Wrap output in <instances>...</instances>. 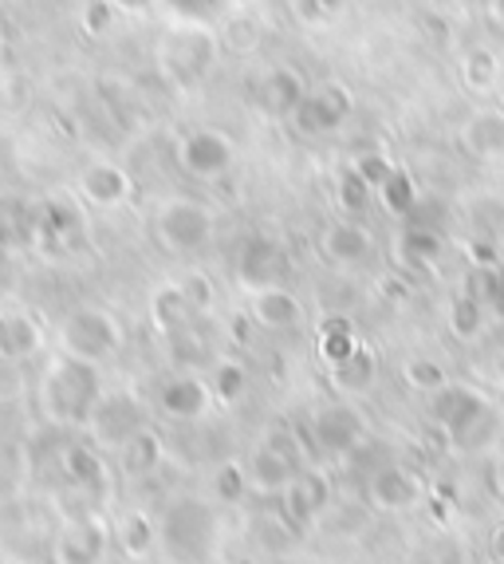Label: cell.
<instances>
[{"label": "cell", "mask_w": 504, "mask_h": 564, "mask_svg": "<svg viewBox=\"0 0 504 564\" xmlns=\"http://www.w3.org/2000/svg\"><path fill=\"white\" fill-rule=\"evenodd\" d=\"M36 399H40V414L52 426H87L95 403L103 399L99 364H87V359H75L67 351H59V356L47 359L36 387Z\"/></svg>", "instance_id": "6da1fadb"}, {"label": "cell", "mask_w": 504, "mask_h": 564, "mask_svg": "<svg viewBox=\"0 0 504 564\" xmlns=\"http://www.w3.org/2000/svg\"><path fill=\"white\" fill-rule=\"evenodd\" d=\"M430 414L461 454L485 451L496 438V431H501V411H496V403L485 391H476L473 383L438 387L430 395Z\"/></svg>", "instance_id": "7a4b0ae2"}, {"label": "cell", "mask_w": 504, "mask_h": 564, "mask_svg": "<svg viewBox=\"0 0 504 564\" xmlns=\"http://www.w3.org/2000/svg\"><path fill=\"white\" fill-rule=\"evenodd\" d=\"M217 56H221V36L209 29L206 20H178L162 29L158 44H154V64L158 76L178 91H189L213 72Z\"/></svg>", "instance_id": "3957f363"}, {"label": "cell", "mask_w": 504, "mask_h": 564, "mask_svg": "<svg viewBox=\"0 0 504 564\" xmlns=\"http://www.w3.org/2000/svg\"><path fill=\"white\" fill-rule=\"evenodd\" d=\"M221 541V521L213 506L197 494L174 498L158 518V545L174 564H206Z\"/></svg>", "instance_id": "277c9868"}, {"label": "cell", "mask_w": 504, "mask_h": 564, "mask_svg": "<svg viewBox=\"0 0 504 564\" xmlns=\"http://www.w3.org/2000/svg\"><path fill=\"white\" fill-rule=\"evenodd\" d=\"M59 351L103 367L107 359H114L122 351L119 316L107 308H91V304L67 312L64 324H59Z\"/></svg>", "instance_id": "5b68a950"}, {"label": "cell", "mask_w": 504, "mask_h": 564, "mask_svg": "<svg viewBox=\"0 0 504 564\" xmlns=\"http://www.w3.org/2000/svg\"><path fill=\"white\" fill-rule=\"evenodd\" d=\"M355 115V95L343 79H324V84L308 87V95L299 99V107L292 111V127L304 139H324V134L339 131L347 119Z\"/></svg>", "instance_id": "8992f818"}, {"label": "cell", "mask_w": 504, "mask_h": 564, "mask_svg": "<svg viewBox=\"0 0 504 564\" xmlns=\"http://www.w3.org/2000/svg\"><path fill=\"white\" fill-rule=\"evenodd\" d=\"M146 426V406L134 391H103V399L95 403L91 419H87V434L99 451H114L131 443L134 434Z\"/></svg>", "instance_id": "52a82bcc"}, {"label": "cell", "mask_w": 504, "mask_h": 564, "mask_svg": "<svg viewBox=\"0 0 504 564\" xmlns=\"http://www.w3.org/2000/svg\"><path fill=\"white\" fill-rule=\"evenodd\" d=\"M154 234H158V241L166 245L169 253H197L213 237V214H209V206H201L194 198H169L158 206Z\"/></svg>", "instance_id": "ba28073f"}, {"label": "cell", "mask_w": 504, "mask_h": 564, "mask_svg": "<svg viewBox=\"0 0 504 564\" xmlns=\"http://www.w3.org/2000/svg\"><path fill=\"white\" fill-rule=\"evenodd\" d=\"M311 443L327 458H347L366 443V419L355 403H324L311 414Z\"/></svg>", "instance_id": "9c48e42d"}, {"label": "cell", "mask_w": 504, "mask_h": 564, "mask_svg": "<svg viewBox=\"0 0 504 564\" xmlns=\"http://www.w3.org/2000/svg\"><path fill=\"white\" fill-rule=\"evenodd\" d=\"M244 470H249V486L256 489V494H276V498H281L284 489H288V481L304 470L299 446L292 443L284 431L269 434V438L249 454Z\"/></svg>", "instance_id": "30bf717a"}, {"label": "cell", "mask_w": 504, "mask_h": 564, "mask_svg": "<svg viewBox=\"0 0 504 564\" xmlns=\"http://www.w3.org/2000/svg\"><path fill=\"white\" fill-rule=\"evenodd\" d=\"M237 162L233 139L217 127H194L178 139V166L186 170L189 178H224Z\"/></svg>", "instance_id": "8fae6325"}, {"label": "cell", "mask_w": 504, "mask_h": 564, "mask_svg": "<svg viewBox=\"0 0 504 564\" xmlns=\"http://www.w3.org/2000/svg\"><path fill=\"white\" fill-rule=\"evenodd\" d=\"M111 525L99 513H75L52 545V564H103L111 553Z\"/></svg>", "instance_id": "7c38bea8"}, {"label": "cell", "mask_w": 504, "mask_h": 564, "mask_svg": "<svg viewBox=\"0 0 504 564\" xmlns=\"http://www.w3.org/2000/svg\"><path fill=\"white\" fill-rule=\"evenodd\" d=\"M87 237V221L84 209L75 206L72 198H47L36 206V241L40 249H52V253H72L79 249Z\"/></svg>", "instance_id": "4fadbf2b"}, {"label": "cell", "mask_w": 504, "mask_h": 564, "mask_svg": "<svg viewBox=\"0 0 504 564\" xmlns=\"http://www.w3.org/2000/svg\"><path fill=\"white\" fill-rule=\"evenodd\" d=\"M421 498H426L421 478L414 470H406V466H398V462L374 466L371 478H366V501H371V509H379V513H406V509H414Z\"/></svg>", "instance_id": "5bb4252c"}, {"label": "cell", "mask_w": 504, "mask_h": 564, "mask_svg": "<svg viewBox=\"0 0 504 564\" xmlns=\"http://www.w3.org/2000/svg\"><path fill=\"white\" fill-rule=\"evenodd\" d=\"M252 107L264 115V119H292V111L299 107V99L308 95V84L292 64H272L269 72L256 76L252 84Z\"/></svg>", "instance_id": "9a60e30c"}, {"label": "cell", "mask_w": 504, "mask_h": 564, "mask_svg": "<svg viewBox=\"0 0 504 564\" xmlns=\"http://www.w3.org/2000/svg\"><path fill=\"white\" fill-rule=\"evenodd\" d=\"M284 273H288V257H284L281 241L256 234L237 249V281H241L249 292L269 289V284H281Z\"/></svg>", "instance_id": "2e32d148"}, {"label": "cell", "mask_w": 504, "mask_h": 564, "mask_svg": "<svg viewBox=\"0 0 504 564\" xmlns=\"http://www.w3.org/2000/svg\"><path fill=\"white\" fill-rule=\"evenodd\" d=\"M281 506H284V518L292 525H311L327 513L331 506V478L316 466H304L296 478L288 481V489L281 494Z\"/></svg>", "instance_id": "e0dca14e"}, {"label": "cell", "mask_w": 504, "mask_h": 564, "mask_svg": "<svg viewBox=\"0 0 504 564\" xmlns=\"http://www.w3.org/2000/svg\"><path fill=\"white\" fill-rule=\"evenodd\" d=\"M319 253L331 264H339V269H355V264L371 261L374 237L355 217H339V221L324 226V234H319Z\"/></svg>", "instance_id": "ac0fdd59"}, {"label": "cell", "mask_w": 504, "mask_h": 564, "mask_svg": "<svg viewBox=\"0 0 504 564\" xmlns=\"http://www.w3.org/2000/svg\"><path fill=\"white\" fill-rule=\"evenodd\" d=\"M213 387L201 376H174L158 387V411L174 423H197L213 406Z\"/></svg>", "instance_id": "d6986e66"}, {"label": "cell", "mask_w": 504, "mask_h": 564, "mask_svg": "<svg viewBox=\"0 0 504 564\" xmlns=\"http://www.w3.org/2000/svg\"><path fill=\"white\" fill-rule=\"evenodd\" d=\"M79 194H84V198L91 202V206H99V209H119V206H127V202H131L134 182H131V174L119 166V162L95 159V162H87V166L79 170Z\"/></svg>", "instance_id": "ffe728a7"}, {"label": "cell", "mask_w": 504, "mask_h": 564, "mask_svg": "<svg viewBox=\"0 0 504 564\" xmlns=\"http://www.w3.org/2000/svg\"><path fill=\"white\" fill-rule=\"evenodd\" d=\"M441 253H446L441 229L430 226V221H418V217H406V226L394 237V257H398L402 269L426 273V269H434L441 261Z\"/></svg>", "instance_id": "44dd1931"}, {"label": "cell", "mask_w": 504, "mask_h": 564, "mask_svg": "<svg viewBox=\"0 0 504 564\" xmlns=\"http://www.w3.org/2000/svg\"><path fill=\"white\" fill-rule=\"evenodd\" d=\"M458 147L469 159H504V107H481L458 131Z\"/></svg>", "instance_id": "7402d4cb"}, {"label": "cell", "mask_w": 504, "mask_h": 564, "mask_svg": "<svg viewBox=\"0 0 504 564\" xmlns=\"http://www.w3.org/2000/svg\"><path fill=\"white\" fill-rule=\"evenodd\" d=\"M59 470H64L67 486L84 489L91 498H103L107 486H111V481H107L111 478V474H107V462L95 443H67L64 451H59Z\"/></svg>", "instance_id": "603a6c76"}, {"label": "cell", "mask_w": 504, "mask_h": 564, "mask_svg": "<svg viewBox=\"0 0 504 564\" xmlns=\"http://www.w3.org/2000/svg\"><path fill=\"white\" fill-rule=\"evenodd\" d=\"M249 312H252V321L269 332H292L304 321V304H299L296 292H288L284 284H269V289L252 292Z\"/></svg>", "instance_id": "cb8c5ba5"}, {"label": "cell", "mask_w": 504, "mask_h": 564, "mask_svg": "<svg viewBox=\"0 0 504 564\" xmlns=\"http://www.w3.org/2000/svg\"><path fill=\"white\" fill-rule=\"evenodd\" d=\"M44 348V328L36 324V316L29 312H4L0 324V359L4 364H24V359L40 356Z\"/></svg>", "instance_id": "d4e9b609"}, {"label": "cell", "mask_w": 504, "mask_h": 564, "mask_svg": "<svg viewBox=\"0 0 504 564\" xmlns=\"http://www.w3.org/2000/svg\"><path fill=\"white\" fill-rule=\"evenodd\" d=\"M458 79L469 95L489 99V95H496L504 84L501 56H496L493 47H469V52H461V59H458Z\"/></svg>", "instance_id": "484cf974"}, {"label": "cell", "mask_w": 504, "mask_h": 564, "mask_svg": "<svg viewBox=\"0 0 504 564\" xmlns=\"http://www.w3.org/2000/svg\"><path fill=\"white\" fill-rule=\"evenodd\" d=\"M36 241V206L17 194H0V253Z\"/></svg>", "instance_id": "4316f807"}, {"label": "cell", "mask_w": 504, "mask_h": 564, "mask_svg": "<svg viewBox=\"0 0 504 564\" xmlns=\"http://www.w3.org/2000/svg\"><path fill=\"white\" fill-rule=\"evenodd\" d=\"M162 462H166V443H162V434L154 431V426H142L131 443L119 451V470L127 474V478H134V481L150 478Z\"/></svg>", "instance_id": "83f0119b"}, {"label": "cell", "mask_w": 504, "mask_h": 564, "mask_svg": "<svg viewBox=\"0 0 504 564\" xmlns=\"http://www.w3.org/2000/svg\"><path fill=\"white\" fill-rule=\"evenodd\" d=\"M111 533H114V545L122 549V556H131V561H146V556L158 549V521L146 518L142 509L122 513L111 525Z\"/></svg>", "instance_id": "f1b7e54d"}, {"label": "cell", "mask_w": 504, "mask_h": 564, "mask_svg": "<svg viewBox=\"0 0 504 564\" xmlns=\"http://www.w3.org/2000/svg\"><path fill=\"white\" fill-rule=\"evenodd\" d=\"M374 379H379V356H374V348L363 344V339H359V348L351 351V356L331 364V383H336L343 395H363V391L374 387Z\"/></svg>", "instance_id": "f546056e"}, {"label": "cell", "mask_w": 504, "mask_h": 564, "mask_svg": "<svg viewBox=\"0 0 504 564\" xmlns=\"http://www.w3.org/2000/svg\"><path fill=\"white\" fill-rule=\"evenodd\" d=\"M446 328H449V336L461 339V344H476V339H485V332H489V308L476 301L473 292H458V296L446 304Z\"/></svg>", "instance_id": "4dcf8cb0"}, {"label": "cell", "mask_w": 504, "mask_h": 564, "mask_svg": "<svg viewBox=\"0 0 504 564\" xmlns=\"http://www.w3.org/2000/svg\"><path fill=\"white\" fill-rule=\"evenodd\" d=\"M32 478V458L24 443H0V509L20 501V494L29 489Z\"/></svg>", "instance_id": "1f68e13d"}, {"label": "cell", "mask_w": 504, "mask_h": 564, "mask_svg": "<svg viewBox=\"0 0 504 564\" xmlns=\"http://www.w3.org/2000/svg\"><path fill=\"white\" fill-rule=\"evenodd\" d=\"M379 202H383V209L386 214H394V217H406L418 209V202H421V189H418V182H414V174L410 170H402V166H394V174L391 178L379 186Z\"/></svg>", "instance_id": "d6a6232c"}, {"label": "cell", "mask_w": 504, "mask_h": 564, "mask_svg": "<svg viewBox=\"0 0 504 564\" xmlns=\"http://www.w3.org/2000/svg\"><path fill=\"white\" fill-rule=\"evenodd\" d=\"M355 348H359V332L347 316H331V321H324V332H319V356H324L327 367L339 364V359H347Z\"/></svg>", "instance_id": "836d02e7"}, {"label": "cell", "mask_w": 504, "mask_h": 564, "mask_svg": "<svg viewBox=\"0 0 504 564\" xmlns=\"http://www.w3.org/2000/svg\"><path fill=\"white\" fill-rule=\"evenodd\" d=\"M465 292H473L476 301L485 304L489 316H501V312H504V273L496 269L493 261H481V264H476L473 273H469Z\"/></svg>", "instance_id": "e575fe53"}, {"label": "cell", "mask_w": 504, "mask_h": 564, "mask_svg": "<svg viewBox=\"0 0 504 564\" xmlns=\"http://www.w3.org/2000/svg\"><path fill=\"white\" fill-rule=\"evenodd\" d=\"M371 198H374V186L363 178V174H359L355 166L343 170V174H339V182H336V202H339V209H343L347 217L366 214V206H371Z\"/></svg>", "instance_id": "d590c367"}, {"label": "cell", "mask_w": 504, "mask_h": 564, "mask_svg": "<svg viewBox=\"0 0 504 564\" xmlns=\"http://www.w3.org/2000/svg\"><path fill=\"white\" fill-rule=\"evenodd\" d=\"M189 316H197V312L189 308V301L182 296L178 284H166V289L154 296V324H158L162 332H178Z\"/></svg>", "instance_id": "8d00e7d4"}, {"label": "cell", "mask_w": 504, "mask_h": 564, "mask_svg": "<svg viewBox=\"0 0 504 564\" xmlns=\"http://www.w3.org/2000/svg\"><path fill=\"white\" fill-rule=\"evenodd\" d=\"M209 387H213V395L221 403H237L244 395V387H249V371L237 359H217L213 371H209Z\"/></svg>", "instance_id": "74e56055"}, {"label": "cell", "mask_w": 504, "mask_h": 564, "mask_svg": "<svg viewBox=\"0 0 504 564\" xmlns=\"http://www.w3.org/2000/svg\"><path fill=\"white\" fill-rule=\"evenodd\" d=\"M402 379H406V387L421 391V395H434L438 387H446V383H449L446 367L434 364V359H426V356L406 359V364H402Z\"/></svg>", "instance_id": "f35d334b"}, {"label": "cell", "mask_w": 504, "mask_h": 564, "mask_svg": "<svg viewBox=\"0 0 504 564\" xmlns=\"http://www.w3.org/2000/svg\"><path fill=\"white\" fill-rule=\"evenodd\" d=\"M114 12H119L114 0H84V9H79V24H84L87 36L99 40L114 29Z\"/></svg>", "instance_id": "ab89813d"}, {"label": "cell", "mask_w": 504, "mask_h": 564, "mask_svg": "<svg viewBox=\"0 0 504 564\" xmlns=\"http://www.w3.org/2000/svg\"><path fill=\"white\" fill-rule=\"evenodd\" d=\"M347 4H351V0H296V17H299V24H308V29H324L327 20H336Z\"/></svg>", "instance_id": "60d3db41"}, {"label": "cell", "mask_w": 504, "mask_h": 564, "mask_svg": "<svg viewBox=\"0 0 504 564\" xmlns=\"http://www.w3.org/2000/svg\"><path fill=\"white\" fill-rule=\"evenodd\" d=\"M221 44L237 47V52H252V47L261 44V24H256L252 17H233L229 24H224Z\"/></svg>", "instance_id": "b9f144b4"}, {"label": "cell", "mask_w": 504, "mask_h": 564, "mask_svg": "<svg viewBox=\"0 0 504 564\" xmlns=\"http://www.w3.org/2000/svg\"><path fill=\"white\" fill-rule=\"evenodd\" d=\"M244 489H252L249 486V470H244V466H237V462H224L221 470L213 474V494L221 501H237Z\"/></svg>", "instance_id": "7bdbcfd3"}, {"label": "cell", "mask_w": 504, "mask_h": 564, "mask_svg": "<svg viewBox=\"0 0 504 564\" xmlns=\"http://www.w3.org/2000/svg\"><path fill=\"white\" fill-rule=\"evenodd\" d=\"M178 289H182V296H186L194 312H209V308H213L217 292H213V281H209L206 273H186L178 281Z\"/></svg>", "instance_id": "ee69618b"}, {"label": "cell", "mask_w": 504, "mask_h": 564, "mask_svg": "<svg viewBox=\"0 0 504 564\" xmlns=\"http://www.w3.org/2000/svg\"><path fill=\"white\" fill-rule=\"evenodd\" d=\"M162 4L178 12V20H213L229 9V0H162Z\"/></svg>", "instance_id": "f6af8a7d"}, {"label": "cell", "mask_w": 504, "mask_h": 564, "mask_svg": "<svg viewBox=\"0 0 504 564\" xmlns=\"http://www.w3.org/2000/svg\"><path fill=\"white\" fill-rule=\"evenodd\" d=\"M355 170L363 174L366 182H371L374 194H379V186H383V182L394 174V159H391V154H383V151H371V154H363V159H355Z\"/></svg>", "instance_id": "bcb514c9"}, {"label": "cell", "mask_w": 504, "mask_h": 564, "mask_svg": "<svg viewBox=\"0 0 504 564\" xmlns=\"http://www.w3.org/2000/svg\"><path fill=\"white\" fill-rule=\"evenodd\" d=\"M489 364L504 376V328L489 332Z\"/></svg>", "instance_id": "7dc6e473"}, {"label": "cell", "mask_w": 504, "mask_h": 564, "mask_svg": "<svg viewBox=\"0 0 504 564\" xmlns=\"http://www.w3.org/2000/svg\"><path fill=\"white\" fill-rule=\"evenodd\" d=\"M489 553H493L496 564H504V521L493 525V533H489Z\"/></svg>", "instance_id": "c3c4849f"}, {"label": "cell", "mask_w": 504, "mask_h": 564, "mask_svg": "<svg viewBox=\"0 0 504 564\" xmlns=\"http://www.w3.org/2000/svg\"><path fill=\"white\" fill-rule=\"evenodd\" d=\"M438 564H469V553L465 549H446V553L438 556Z\"/></svg>", "instance_id": "681fc988"}, {"label": "cell", "mask_w": 504, "mask_h": 564, "mask_svg": "<svg viewBox=\"0 0 504 564\" xmlns=\"http://www.w3.org/2000/svg\"><path fill=\"white\" fill-rule=\"evenodd\" d=\"M114 4H119L122 12H146L154 0H114Z\"/></svg>", "instance_id": "f907efd6"}, {"label": "cell", "mask_w": 504, "mask_h": 564, "mask_svg": "<svg viewBox=\"0 0 504 564\" xmlns=\"http://www.w3.org/2000/svg\"><path fill=\"white\" fill-rule=\"evenodd\" d=\"M493 486H496V494L504 498V454L496 458V466H493Z\"/></svg>", "instance_id": "816d5d0a"}, {"label": "cell", "mask_w": 504, "mask_h": 564, "mask_svg": "<svg viewBox=\"0 0 504 564\" xmlns=\"http://www.w3.org/2000/svg\"><path fill=\"white\" fill-rule=\"evenodd\" d=\"M493 17H496V20H501V24H504V0H493Z\"/></svg>", "instance_id": "f5cc1de1"}, {"label": "cell", "mask_w": 504, "mask_h": 564, "mask_svg": "<svg viewBox=\"0 0 504 564\" xmlns=\"http://www.w3.org/2000/svg\"><path fill=\"white\" fill-rule=\"evenodd\" d=\"M0 564H32V561H24V556H4Z\"/></svg>", "instance_id": "db71d44e"}, {"label": "cell", "mask_w": 504, "mask_h": 564, "mask_svg": "<svg viewBox=\"0 0 504 564\" xmlns=\"http://www.w3.org/2000/svg\"><path fill=\"white\" fill-rule=\"evenodd\" d=\"M496 95H501V107H504V84H501V91H496Z\"/></svg>", "instance_id": "11a10c76"}, {"label": "cell", "mask_w": 504, "mask_h": 564, "mask_svg": "<svg viewBox=\"0 0 504 564\" xmlns=\"http://www.w3.org/2000/svg\"><path fill=\"white\" fill-rule=\"evenodd\" d=\"M4 257H9V253H0V269H4Z\"/></svg>", "instance_id": "9f6ffc18"}, {"label": "cell", "mask_w": 504, "mask_h": 564, "mask_svg": "<svg viewBox=\"0 0 504 564\" xmlns=\"http://www.w3.org/2000/svg\"><path fill=\"white\" fill-rule=\"evenodd\" d=\"M0 47H4V32H0Z\"/></svg>", "instance_id": "6f0895ef"}, {"label": "cell", "mask_w": 504, "mask_h": 564, "mask_svg": "<svg viewBox=\"0 0 504 564\" xmlns=\"http://www.w3.org/2000/svg\"><path fill=\"white\" fill-rule=\"evenodd\" d=\"M0 324H4V312H0Z\"/></svg>", "instance_id": "680465c9"}]
</instances>
